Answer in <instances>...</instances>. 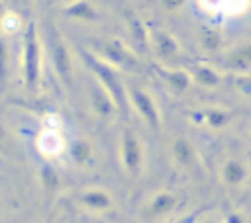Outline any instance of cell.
<instances>
[{
  "label": "cell",
  "instance_id": "cell-12",
  "mask_svg": "<svg viewBox=\"0 0 251 223\" xmlns=\"http://www.w3.org/2000/svg\"><path fill=\"white\" fill-rule=\"evenodd\" d=\"M69 155H71V158H73L75 162L82 164V162H86V160L90 158V147H88L84 141L76 139V141H73V143L69 145Z\"/></svg>",
  "mask_w": 251,
  "mask_h": 223
},
{
  "label": "cell",
  "instance_id": "cell-20",
  "mask_svg": "<svg viewBox=\"0 0 251 223\" xmlns=\"http://www.w3.org/2000/svg\"><path fill=\"white\" fill-rule=\"evenodd\" d=\"M180 223H186V221H180Z\"/></svg>",
  "mask_w": 251,
  "mask_h": 223
},
{
  "label": "cell",
  "instance_id": "cell-17",
  "mask_svg": "<svg viewBox=\"0 0 251 223\" xmlns=\"http://www.w3.org/2000/svg\"><path fill=\"white\" fill-rule=\"evenodd\" d=\"M165 2V6H178L182 0H163Z\"/></svg>",
  "mask_w": 251,
  "mask_h": 223
},
{
  "label": "cell",
  "instance_id": "cell-3",
  "mask_svg": "<svg viewBox=\"0 0 251 223\" xmlns=\"http://www.w3.org/2000/svg\"><path fill=\"white\" fill-rule=\"evenodd\" d=\"M49 53H51V61H53V68L59 74L61 82L65 86H71L73 82V65H71V55L69 49L65 45V41L61 39V35L57 33V29H51L49 33Z\"/></svg>",
  "mask_w": 251,
  "mask_h": 223
},
{
  "label": "cell",
  "instance_id": "cell-6",
  "mask_svg": "<svg viewBox=\"0 0 251 223\" xmlns=\"http://www.w3.org/2000/svg\"><path fill=\"white\" fill-rule=\"evenodd\" d=\"M37 147L41 151L43 156H59L65 151V141L59 133V129H45L41 131L39 139H37Z\"/></svg>",
  "mask_w": 251,
  "mask_h": 223
},
{
  "label": "cell",
  "instance_id": "cell-15",
  "mask_svg": "<svg viewBox=\"0 0 251 223\" xmlns=\"http://www.w3.org/2000/svg\"><path fill=\"white\" fill-rule=\"evenodd\" d=\"M41 180H43V184L47 188L57 186V174H55V170L49 164H43V168H41Z\"/></svg>",
  "mask_w": 251,
  "mask_h": 223
},
{
  "label": "cell",
  "instance_id": "cell-5",
  "mask_svg": "<svg viewBox=\"0 0 251 223\" xmlns=\"http://www.w3.org/2000/svg\"><path fill=\"white\" fill-rule=\"evenodd\" d=\"M122 158H124V166L131 174L139 172V168H141V149H139L137 139L129 131L124 133V139H122Z\"/></svg>",
  "mask_w": 251,
  "mask_h": 223
},
{
  "label": "cell",
  "instance_id": "cell-18",
  "mask_svg": "<svg viewBox=\"0 0 251 223\" xmlns=\"http://www.w3.org/2000/svg\"><path fill=\"white\" fill-rule=\"evenodd\" d=\"M4 14H6V4L0 0V22H2V18H4Z\"/></svg>",
  "mask_w": 251,
  "mask_h": 223
},
{
  "label": "cell",
  "instance_id": "cell-16",
  "mask_svg": "<svg viewBox=\"0 0 251 223\" xmlns=\"http://www.w3.org/2000/svg\"><path fill=\"white\" fill-rule=\"evenodd\" d=\"M29 0H6V4L8 6H12V8H18V6H24V4H27Z\"/></svg>",
  "mask_w": 251,
  "mask_h": 223
},
{
  "label": "cell",
  "instance_id": "cell-8",
  "mask_svg": "<svg viewBox=\"0 0 251 223\" xmlns=\"http://www.w3.org/2000/svg\"><path fill=\"white\" fill-rule=\"evenodd\" d=\"M63 14H67L69 18H76V20H96V10L92 8V4L88 0H75L69 6L63 8Z\"/></svg>",
  "mask_w": 251,
  "mask_h": 223
},
{
  "label": "cell",
  "instance_id": "cell-19",
  "mask_svg": "<svg viewBox=\"0 0 251 223\" xmlns=\"http://www.w3.org/2000/svg\"><path fill=\"white\" fill-rule=\"evenodd\" d=\"M204 223H214V221H204Z\"/></svg>",
  "mask_w": 251,
  "mask_h": 223
},
{
  "label": "cell",
  "instance_id": "cell-10",
  "mask_svg": "<svg viewBox=\"0 0 251 223\" xmlns=\"http://www.w3.org/2000/svg\"><path fill=\"white\" fill-rule=\"evenodd\" d=\"M8 68H10V49H8V41L0 35V92L8 82Z\"/></svg>",
  "mask_w": 251,
  "mask_h": 223
},
{
  "label": "cell",
  "instance_id": "cell-2",
  "mask_svg": "<svg viewBox=\"0 0 251 223\" xmlns=\"http://www.w3.org/2000/svg\"><path fill=\"white\" fill-rule=\"evenodd\" d=\"M80 57H82L84 65L100 78V82H102V84L106 86V90L112 94L114 102H116L118 106H122V104H124V94H122V82H120L118 74H116L108 65H104L100 59H96L94 55H90V53L84 51V49H80Z\"/></svg>",
  "mask_w": 251,
  "mask_h": 223
},
{
  "label": "cell",
  "instance_id": "cell-13",
  "mask_svg": "<svg viewBox=\"0 0 251 223\" xmlns=\"http://www.w3.org/2000/svg\"><path fill=\"white\" fill-rule=\"evenodd\" d=\"M243 176H245V170H243V166H241L237 160H229V162L226 164V168H224V178H226L227 184H239V182L243 180Z\"/></svg>",
  "mask_w": 251,
  "mask_h": 223
},
{
  "label": "cell",
  "instance_id": "cell-11",
  "mask_svg": "<svg viewBox=\"0 0 251 223\" xmlns=\"http://www.w3.org/2000/svg\"><path fill=\"white\" fill-rule=\"evenodd\" d=\"M133 100H135V104L143 110V115L155 125V117H157V112H155V108H153V102L145 96V92H141V90H133ZM139 110V112H141Z\"/></svg>",
  "mask_w": 251,
  "mask_h": 223
},
{
  "label": "cell",
  "instance_id": "cell-14",
  "mask_svg": "<svg viewBox=\"0 0 251 223\" xmlns=\"http://www.w3.org/2000/svg\"><path fill=\"white\" fill-rule=\"evenodd\" d=\"M0 25H2L6 31H10V33H12V31H18V29H20V16H18L16 12L6 10V14H4Z\"/></svg>",
  "mask_w": 251,
  "mask_h": 223
},
{
  "label": "cell",
  "instance_id": "cell-1",
  "mask_svg": "<svg viewBox=\"0 0 251 223\" xmlns=\"http://www.w3.org/2000/svg\"><path fill=\"white\" fill-rule=\"evenodd\" d=\"M22 70H24V84L29 94H35L39 88V74H41V43L35 22H29L24 29L22 41Z\"/></svg>",
  "mask_w": 251,
  "mask_h": 223
},
{
  "label": "cell",
  "instance_id": "cell-7",
  "mask_svg": "<svg viewBox=\"0 0 251 223\" xmlns=\"http://www.w3.org/2000/svg\"><path fill=\"white\" fill-rule=\"evenodd\" d=\"M80 201L90 207V209H96V211H102V209H108L112 205V198L102 192V190H86L80 194Z\"/></svg>",
  "mask_w": 251,
  "mask_h": 223
},
{
  "label": "cell",
  "instance_id": "cell-9",
  "mask_svg": "<svg viewBox=\"0 0 251 223\" xmlns=\"http://www.w3.org/2000/svg\"><path fill=\"white\" fill-rule=\"evenodd\" d=\"M176 205V196L175 194H159L151 203H149V215H163L175 209Z\"/></svg>",
  "mask_w": 251,
  "mask_h": 223
},
{
  "label": "cell",
  "instance_id": "cell-4",
  "mask_svg": "<svg viewBox=\"0 0 251 223\" xmlns=\"http://www.w3.org/2000/svg\"><path fill=\"white\" fill-rule=\"evenodd\" d=\"M202 14L218 20H227V18H241L251 6V0H196Z\"/></svg>",
  "mask_w": 251,
  "mask_h": 223
}]
</instances>
